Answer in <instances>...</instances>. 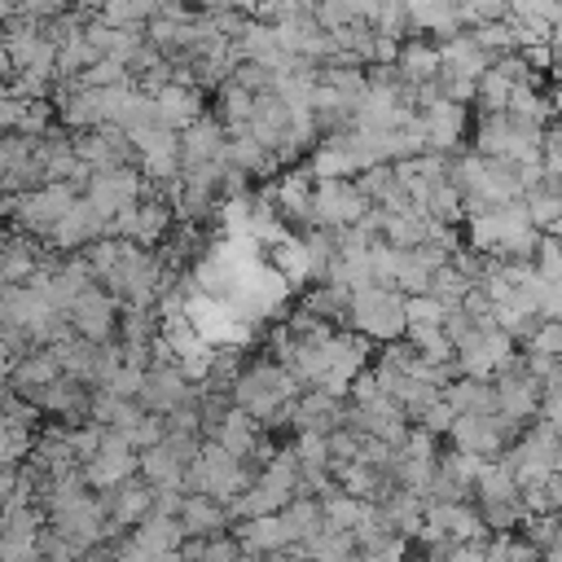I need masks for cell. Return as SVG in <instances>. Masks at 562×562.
<instances>
[{
    "label": "cell",
    "instance_id": "1",
    "mask_svg": "<svg viewBox=\"0 0 562 562\" xmlns=\"http://www.w3.org/2000/svg\"><path fill=\"white\" fill-rule=\"evenodd\" d=\"M303 386H299V378L285 369V364H277V360H255V364H246L241 373H237V382H233V408H241L246 417H255L259 426H285L290 422V404H294V395H299Z\"/></svg>",
    "mask_w": 562,
    "mask_h": 562
},
{
    "label": "cell",
    "instance_id": "2",
    "mask_svg": "<svg viewBox=\"0 0 562 562\" xmlns=\"http://www.w3.org/2000/svg\"><path fill=\"white\" fill-rule=\"evenodd\" d=\"M347 321H351V329L364 334L369 342H400L404 329H408L404 294L391 290V285H364V290L351 294Z\"/></svg>",
    "mask_w": 562,
    "mask_h": 562
},
{
    "label": "cell",
    "instance_id": "3",
    "mask_svg": "<svg viewBox=\"0 0 562 562\" xmlns=\"http://www.w3.org/2000/svg\"><path fill=\"white\" fill-rule=\"evenodd\" d=\"M250 479H255V470H250L246 461L228 457V452L215 448V443H202V452L193 457V465H189V474H184V492L211 496V501H220V505H233V501L246 492Z\"/></svg>",
    "mask_w": 562,
    "mask_h": 562
},
{
    "label": "cell",
    "instance_id": "4",
    "mask_svg": "<svg viewBox=\"0 0 562 562\" xmlns=\"http://www.w3.org/2000/svg\"><path fill=\"white\" fill-rule=\"evenodd\" d=\"M518 342L501 329V325H474L457 347H452V369H457V378H483V382H492V373L496 369H505L518 351H514Z\"/></svg>",
    "mask_w": 562,
    "mask_h": 562
},
{
    "label": "cell",
    "instance_id": "5",
    "mask_svg": "<svg viewBox=\"0 0 562 562\" xmlns=\"http://www.w3.org/2000/svg\"><path fill=\"white\" fill-rule=\"evenodd\" d=\"M145 193H149V184H145V176H140V171H132V167L92 171V176H88V184H83V202L105 220V228H110V220H114L119 211L136 206Z\"/></svg>",
    "mask_w": 562,
    "mask_h": 562
},
{
    "label": "cell",
    "instance_id": "6",
    "mask_svg": "<svg viewBox=\"0 0 562 562\" xmlns=\"http://www.w3.org/2000/svg\"><path fill=\"white\" fill-rule=\"evenodd\" d=\"M364 211H369V202L356 189V180H316V189H312V228L342 233L356 220H364Z\"/></svg>",
    "mask_w": 562,
    "mask_h": 562
},
{
    "label": "cell",
    "instance_id": "7",
    "mask_svg": "<svg viewBox=\"0 0 562 562\" xmlns=\"http://www.w3.org/2000/svg\"><path fill=\"white\" fill-rule=\"evenodd\" d=\"M492 391H496V413L501 417H509L518 426L536 422V413H540V378L527 373L522 356H514L505 369L492 373Z\"/></svg>",
    "mask_w": 562,
    "mask_h": 562
},
{
    "label": "cell",
    "instance_id": "8",
    "mask_svg": "<svg viewBox=\"0 0 562 562\" xmlns=\"http://www.w3.org/2000/svg\"><path fill=\"white\" fill-rule=\"evenodd\" d=\"M75 198H79V189L75 184H61V180H48V184H40V189H26V193H13V220L26 228V233H44L48 237V228L75 206Z\"/></svg>",
    "mask_w": 562,
    "mask_h": 562
},
{
    "label": "cell",
    "instance_id": "9",
    "mask_svg": "<svg viewBox=\"0 0 562 562\" xmlns=\"http://www.w3.org/2000/svg\"><path fill=\"white\" fill-rule=\"evenodd\" d=\"M66 321H70V334H75V338L105 347V342L119 334V299H114L105 285H88V290L66 307Z\"/></svg>",
    "mask_w": 562,
    "mask_h": 562
},
{
    "label": "cell",
    "instance_id": "10",
    "mask_svg": "<svg viewBox=\"0 0 562 562\" xmlns=\"http://www.w3.org/2000/svg\"><path fill=\"white\" fill-rule=\"evenodd\" d=\"M136 457H140V452H132L119 430H105V435H101V448L79 465V474H83V483H88L92 492H110V487L136 479Z\"/></svg>",
    "mask_w": 562,
    "mask_h": 562
},
{
    "label": "cell",
    "instance_id": "11",
    "mask_svg": "<svg viewBox=\"0 0 562 562\" xmlns=\"http://www.w3.org/2000/svg\"><path fill=\"white\" fill-rule=\"evenodd\" d=\"M136 400H140L145 413L167 417V413H176L180 404L193 400V382H189V378L180 373V364H171V360H162V364H145V378H140Z\"/></svg>",
    "mask_w": 562,
    "mask_h": 562
},
{
    "label": "cell",
    "instance_id": "12",
    "mask_svg": "<svg viewBox=\"0 0 562 562\" xmlns=\"http://www.w3.org/2000/svg\"><path fill=\"white\" fill-rule=\"evenodd\" d=\"M342 422H347V404H342L338 395L321 391V386L299 391L294 404H290V426H294L299 435H303V430H312V435H334Z\"/></svg>",
    "mask_w": 562,
    "mask_h": 562
},
{
    "label": "cell",
    "instance_id": "13",
    "mask_svg": "<svg viewBox=\"0 0 562 562\" xmlns=\"http://www.w3.org/2000/svg\"><path fill=\"white\" fill-rule=\"evenodd\" d=\"M132 140L119 132V127H92L75 140V158L88 167V171H114V167H127L132 162Z\"/></svg>",
    "mask_w": 562,
    "mask_h": 562
},
{
    "label": "cell",
    "instance_id": "14",
    "mask_svg": "<svg viewBox=\"0 0 562 562\" xmlns=\"http://www.w3.org/2000/svg\"><path fill=\"white\" fill-rule=\"evenodd\" d=\"M97 237H105V220L83 202V193H79L75 206L48 228V246H53V250H83V246L97 241Z\"/></svg>",
    "mask_w": 562,
    "mask_h": 562
},
{
    "label": "cell",
    "instance_id": "15",
    "mask_svg": "<svg viewBox=\"0 0 562 562\" xmlns=\"http://www.w3.org/2000/svg\"><path fill=\"white\" fill-rule=\"evenodd\" d=\"M224 140H228L224 123H220L215 114H198V119L180 132V171H184V167L215 162V158L224 154Z\"/></svg>",
    "mask_w": 562,
    "mask_h": 562
},
{
    "label": "cell",
    "instance_id": "16",
    "mask_svg": "<svg viewBox=\"0 0 562 562\" xmlns=\"http://www.w3.org/2000/svg\"><path fill=\"white\" fill-rule=\"evenodd\" d=\"M422 132H426V149L457 154V140L465 136V105L439 97L430 110H422Z\"/></svg>",
    "mask_w": 562,
    "mask_h": 562
},
{
    "label": "cell",
    "instance_id": "17",
    "mask_svg": "<svg viewBox=\"0 0 562 562\" xmlns=\"http://www.w3.org/2000/svg\"><path fill=\"white\" fill-rule=\"evenodd\" d=\"M101 496H105L110 531H119V527H136V522L154 509V487H149L145 479H127V483H119V487H110V492H101Z\"/></svg>",
    "mask_w": 562,
    "mask_h": 562
},
{
    "label": "cell",
    "instance_id": "18",
    "mask_svg": "<svg viewBox=\"0 0 562 562\" xmlns=\"http://www.w3.org/2000/svg\"><path fill=\"white\" fill-rule=\"evenodd\" d=\"M241 549L250 558H268V553H285L294 549V531L285 522V514H263V518H246L241 531H237Z\"/></svg>",
    "mask_w": 562,
    "mask_h": 562
},
{
    "label": "cell",
    "instance_id": "19",
    "mask_svg": "<svg viewBox=\"0 0 562 562\" xmlns=\"http://www.w3.org/2000/svg\"><path fill=\"white\" fill-rule=\"evenodd\" d=\"M198 114H206V110H202V92H198L193 83H167V88L154 92V119H158L162 127L184 132Z\"/></svg>",
    "mask_w": 562,
    "mask_h": 562
},
{
    "label": "cell",
    "instance_id": "20",
    "mask_svg": "<svg viewBox=\"0 0 562 562\" xmlns=\"http://www.w3.org/2000/svg\"><path fill=\"white\" fill-rule=\"evenodd\" d=\"M176 522H180V531H184L189 540H206V536H220V531L233 522V514H228V505H220V501H211V496L189 492V496L180 501Z\"/></svg>",
    "mask_w": 562,
    "mask_h": 562
},
{
    "label": "cell",
    "instance_id": "21",
    "mask_svg": "<svg viewBox=\"0 0 562 562\" xmlns=\"http://www.w3.org/2000/svg\"><path fill=\"white\" fill-rule=\"evenodd\" d=\"M487 66H492V57L470 40V31H457L448 40H439V70L443 75H461V79L479 83L487 75Z\"/></svg>",
    "mask_w": 562,
    "mask_h": 562
},
{
    "label": "cell",
    "instance_id": "22",
    "mask_svg": "<svg viewBox=\"0 0 562 562\" xmlns=\"http://www.w3.org/2000/svg\"><path fill=\"white\" fill-rule=\"evenodd\" d=\"M395 70H400V83L404 88H417V83H435L439 79V44L413 35L395 48Z\"/></svg>",
    "mask_w": 562,
    "mask_h": 562
},
{
    "label": "cell",
    "instance_id": "23",
    "mask_svg": "<svg viewBox=\"0 0 562 562\" xmlns=\"http://www.w3.org/2000/svg\"><path fill=\"white\" fill-rule=\"evenodd\" d=\"M268 154H277L281 149V140H285V132H290V105L277 97V92H259L255 97V114H250V127H246Z\"/></svg>",
    "mask_w": 562,
    "mask_h": 562
},
{
    "label": "cell",
    "instance_id": "24",
    "mask_svg": "<svg viewBox=\"0 0 562 562\" xmlns=\"http://www.w3.org/2000/svg\"><path fill=\"white\" fill-rule=\"evenodd\" d=\"M57 378H61V364H57L53 351H26V356H18L13 369H9L13 395H22L26 404H31L48 382H57Z\"/></svg>",
    "mask_w": 562,
    "mask_h": 562
},
{
    "label": "cell",
    "instance_id": "25",
    "mask_svg": "<svg viewBox=\"0 0 562 562\" xmlns=\"http://www.w3.org/2000/svg\"><path fill=\"white\" fill-rule=\"evenodd\" d=\"M443 400L457 417H492L496 413V391L483 378H452L443 386Z\"/></svg>",
    "mask_w": 562,
    "mask_h": 562
},
{
    "label": "cell",
    "instance_id": "26",
    "mask_svg": "<svg viewBox=\"0 0 562 562\" xmlns=\"http://www.w3.org/2000/svg\"><path fill=\"white\" fill-rule=\"evenodd\" d=\"M404 13H408V31H430L439 40L465 31L457 18V0H404Z\"/></svg>",
    "mask_w": 562,
    "mask_h": 562
},
{
    "label": "cell",
    "instance_id": "27",
    "mask_svg": "<svg viewBox=\"0 0 562 562\" xmlns=\"http://www.w3.org/2000/svg\"><path fill=\"white\" fill-rule=\"evenodd\" d=\"M220 158H224L233 171H241L246 180H250V176H268V171L277 167V158H272V154H268L250 132H228L224 154H220Z\"/></svg>",
    "mask_w": 562,
    "mask_h": 562
},
{
    "label": "cell",
    "instance_id": "28",
    "mask_svg": "<svg viewBox=\"0 0 562 562\" xmlns=\"http://www.w3.org/2000/svg\"><path fill=\"white\" fill-rule=\"evenodd\" d=\"M250 114H255V92H246L233 79H224L215 88V119L224 123V132H246L250 127Z\"/></svg>",
    "mask_w": 562,
    "mask_h": 562
},
{
    "label": "cell",
    "instance_id": "29",
    "mask_svg": "<svg viewBox=\"0 0 562 562\" xmlns=\"http://www.w3.org/2000/svg\"><path fill=\"white\" fill-rule=\"evenodd\" d=\"M522 211H527V220H531L540 233H549V224L562 220V184H558V180H544V184L527 189V193H522Z\"/></svg>",
    "mask_w": 562,
    "mask_h": 562
},
{
    "label": "cell",
    "instance_id": "30",
    "mask_svg": "<svg viewBox=\"0 0 562 562\" xmlns=\"http://www.w3.org/2000/svg\"><path fill=\"white\" fill-rule=\"evenodd\" d=\"M422 211H426L435 224H448V228H457V224L465 220V198L457 193V184H452V180H443V184H435V189L426 193Z\"/></svg>",
    "mask_w": 562,
    "mask_h": 562
},
{
    "label": "cell",
    "instance_id": "31",
    "mask_svg": "<svg viewBox=\"0 0 562 562\" xmlns=\"http://www.w3.org/2000/svg\"><path fill=\"white\" fill-rule=\"evenodd\" d=\"M136 417H140V404H136V400H119V395H105V391L92 395V422H97L101 430H119V435H123Z\"/></svg>",
    "mask_w": 562,
    "mask_h": 562
},
{
    "label": "cell",
    "instance_id": "32",
    "mask_svg": "<svg viewBox=\"0 0 562 562\" xmlns=\"http://www.w3.org/2000/svg\"><path fill=\"white\" fill-rule=\"evenodd\" d=\"M347 303H351V294L347 290H338V285H316V290H307V299H303V312L307 316H316V321H325V325H334V321H347Z\"/></svg>",
    "mask_w": 562,
    "mask_h": 562
},
{
    "label": "cell",
    "instance_id": "33",
    "mask_svg": "<svg viewBox=\"0 0 562 562\" xmlns=\"http://www.w3.org/2000/svg\"><path fill=\"white\" fill-rule=\"evenodd\" d=\"M316 501H321V522L334 527V531H351L356 518H360V509H364V501L347 496L342 487H334V492H325V496H316Z\"/></svg>",
    "mask_w": 562,
    "mask_h": 562
},
{
    "label": "cell",
    "instance_id": "34",
    "mask_svg": "<svg viewBox=\"0 0 562 562\" xmlns=\"http://www.w3.org/2000/svg\"><path fill=\"white\" fill-rule=\"evenodd\" d=\"M404 316H408V329L404 334H413V329H443L448 307L435 294H413V299H404Z\"/></svg>",
    "mask_w": 562,
    "mask_h": 562
},
{
    "label": "cell",
    "instance_id": "35",
    "mask_svg": "<svg viewBox=\"0 0 562 562\" xmlns=\"http://www.w3.org/2000/svg\"><path fill=\"white\" fill-rule=\"evenodd\" d=\"M408 338V347L426 360V364H452V338L443 334V329H413V334H404Z\"/></svg>",
    "mask_w": 562,
    "mask_h": 562
},
{
    "label": "cell",
    "instance_id": "36",
    "mask_svg": "<svg viewBox=\"0 0 562 562\" xmlns=\"http://www.w3.org/2000/svg\"><path fill=\"white\" fill-rule=\"evenodd\" d=\"M79 83H88V88H127V83H132V70H127L123 61H114V57H97V61L79 75Z\"/></svg>",
    "mask_w": 562,
    "mask_h": 562
},
{
    "label": "cell",
    "instance_id": "37",
    "mask_svg": "<svg viewBox=\"0 0 562 562\" xmlns=\"http://www.w3.org/2000/svg\"><path fill=\"white\" fill-rule=\"evenodd\" d=\"M470 40L487 53V57H501V53H514V35H509V22L505 18H496V22H479L474 31H470Z\"/></svg>",
    "mask_w": 562,
    "mask_h": 562
},
{
    "label": "cell",
    "instance_id": "38",
    "mask_svg": "<svg viewBox=\"0 0 562 562\" xmlns=\"http://www.w3.org/2000/svg\"><path fill=\"white\" fill-rule=\"evenodd\" d=\"M474 105H479V114H505V105H509V83L501 79V75H483L479 79V92H474Z\"/></svg>",
    "mask_w": 562,
    "mask_h": 562
},
{
    "label": "cell",
    "instance_id": "39",
    "mask_svg": "<svg viewBox=\"0 0 562 562\" xmlns=\"http://www.w3.org/2000/svg\"><path fill=\"white\" fill-rule=\"evenodd\" d=\"M241 558H246L241 540L228 536V531H220V536H206V540L198 544V558H193V562H241Z\"/></svg>",
    "mask_w": 562,
    "mask_h": 562
},
{
    "label": "cell",
    "instance_id": "40",
    "mask_svg": "<svg viewBox=\"0 0 562 562\" xmlns=\"http://www.w3.org/2000/svg\"><path fill=\"white\" fill-rule=\"evenodd\" d=\"M531 268L540 272V281H562V241H553V237H540Z\"/></svg>",
    "mask_w": 562,
    "mask_h": 562
},
{
    "label": "cell",
    "instance_id": "41",
    "mask_svg": "<svg viewBox=\"0 0 562 562\" xmlns=\"http://www.w3.org/2000/svg\"><path fill=\"white\" fill-rule=\"evenodd\" d=\"M527 351H540V356L562 360V321H540L536 334L527 338Z\"/></svg>",
    "mask_w": 562,
    "mask_h": 562
},
{
    "label": "cell",
    "instance_id": "42",
    "mask_svg": "<svg viewBox=\"0 0 562 562\" xmlns=\"http://www.w3.org/2000/svg\"><path fill=\"white\" fill-rule=\"evenodd\" d=\"M540 162H544V176H549V180H562V123H549V127H544Z\"/></svg>",
    "mask_w": 562,
    "mask_h": 562
},
{
    "label": "cell",
    "instance_id": "43",
    "mask_svg": "<svg viewBox=\"0 0 562 562\" xmlns=\"http://www.w3.org/2000/svg\"><path fill=\"white\" fill-rule=\"evenodd\" d=\"M452 422H457V413L448 408V400H443V395H439L435 404H426V408H422V417H417V426H422L426 435H435V439H439V435H448V430H452Z\"/></svg>",
    "mask_w": 562,
    "mask_h": 562
},
{
    "label": "cell",
    "instance_id": "44",
    "mask_svg": "<svg viewBox=\"0 0 562 562\" xmlns=\"http://www.w3.org/2000/svg\"><path fill=\"white\" fill-rule=\"evenodd\" d=\"M492 540V536H487ZM487 540L483 544H452L443 562H487Z\"/></svg>",
    "mask_w": 562,
    "mask_h": 562
},
{
    "label": "cell",
    "instance_id": "45",
    "mask_svg": "<svg viewBox=\"0 0 562 562\" xmlns=\"http://www.w3.org/2000/svg\"><path fill=\"white\" fill-rule=\"evenodd\" d=\"M18 342H22V338H18L13 329H4V325H0V373H9V369H13V360H18Z\"/></svg>",
    "mask_w": 562,
    "mask_h": 562
},
{
    "label": "cell",
    "instance_id": "46",
    "mask_svg": "<svg viewBox=\"0 0 562 562\" xmlns=\"http://www.w3.org/2000/svg\"><path fill=\"white\" fill-rule=\"evenodd\" d=\"M540 558H544V562H562V514H558V527H553L549 544L540 549Z\"/></svg>",
    "mask_w": 562,
    "mask_h": 562
},
{
    "label": "cell",
    "instance_id": "47",
    "mask_svg": "<svg viewBox=\"0 0 562 562\" xmlns=\"http://www.w3.org/2000/svg\"><path fill=\"white\" fill-rule=\"evenodd\" d=\"M544 487H549V505H553V514H562V474H553Z\"/></svg>",
    "mask_w": 562,
    "mask_h": 562
},
{
    "label": "cell",
    "instance_id": "48",
    "mask_svg": "<svg viewBox=\"0 0 562 562\" xmlns=\"http://www.w3.org/2000/svg\"><path fill=\"white\" fill-rule=\"evenodd\" d=\"M13 18H18V0H0V22L9 26Z\"/></svg>",
    "mask_w": 562,
    "mask_h": 562
},
{
    "label": "cell",
    "instance_id": "49",
    "mask_svg": "<svg viewBox=\"0 0 562 562\" xmlns=\"http://www.w3.org/2000/svg\"><path fill=\"white\" fill-rule=\"evenodd\" d=\"M70 4H75V13H101L105 0H70Z\"/></svg>",
    "mask_w": 562,
    "mask_h": 562
},
{
    "label": "cell",
    "instance_id": "50",
    "mask_svg": "<svg viewBox=\"0 0 562 562\" xmlns=\"http://www.w3.org/2000/svg\"><path fill=\"white\" fill-rule=\"evenodd\" d=\"M544 237H553V241H562V220H553V224H549V233H544Z\"/></svg>",
    "mask_w": 562,
    "mask_h": 562
},
{
    "label": "cell",
    "instance_id": "51",
    "mask_svg": "<svg viewBox=\"0 0 562 562\" xmlns=\"http://www.w3.org/2000/svg\"><path fill=\"white\" fill-rule=\"evenodd\" d=\"M553 114H562V83H558V97H553Z\"/></svg>",
    "mask_w": 562,
    "mask_h": 562
},
{
    "label": "cell",
    "instance_id": "52",
    "mask_svg": "<svg viewBox=\"0 0 562 562\" xmlns=\"http://www.w3.org/2000/svg\"><path fill=\"white\" fill-rule=\"evenodd\" d=\"M558 184H562V180H558Z\"/></svg>",
    "mask_w": 562,
    "mask_h": 562
}]
</instances>
